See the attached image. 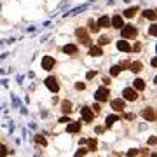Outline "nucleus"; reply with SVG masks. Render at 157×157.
<instances>
[{
  "instance_id": "72a5a7b5",
  "label": "nucleus",
  "mask_w": 157,
  "mask_h": 157,
  "mask_svg": "<svg viewBox=\"0 0 157 157\" xmlns=\"http://www.w3.org/2000/svg\"><path fill=\"white\" fill-rule=\"evenodd\" d=\"M103 131H105V128H100V126H98V128H96V133H98V135H101V133H103Z\"/></svg>"
},
{
  "instance_id": "f8f14e48",
  "label": "nucleus",
  "mask_w": 157,
  "mask_h": 157,
  "mask_svg": "<svg viewBox=\"0 0 157 157\" xmlns=\"http://www.w3.org/2000/svg\"><path fill=\"white\" fill-rule=\"evenodd\" d=\"M112 108L115 112H122L124 110V100H113L112 101Z\"/></svg>"
},
{
  "instance_id": "2f4dec72",
  "label": "nucleus",
  "mask_w": 157,
  "mask_h": 157,
  "mask_svg": "<svg viewBox=\"0 0 157 157\" xmlns=\"http://www.w3.org/2000/svg\"><path fill=\"white\" fill-rule=\"evenodd\" d=\"M86 152H87L86 148H78V150H77V155H84Z\"/></svg>"
},
{
  "instance_id": "a878e982",
  "label": "nucleus",
  "mask_w": 157,
  "mask_h": 157,
  "mask_svg": "<svg viewBox=\"0 0 157 157\" xmlns=\"http://www.w3.org/2000/svg\"><path fill=\"white\" fill-rule=\"evenodd\" d=\"M89 30H91V32H93V33H94V32H98V26H96V23L93 21V19H91V21H89Z\"/></svg>"
},
{
  "instance_id": "2eb2a0df",
  "label": "nucleus",
  "mask_w": 157,
  "mask_h": 157,
  "mask_svg": "<svg viewBox=\"0 0 157 157\" xmlns=\"http://www.w3.org/2000/svg\"><path fill=\"white\" fill-rule=\"evenodd\" d=\"M67 131H68V133H78V131H80V124H78V122H72V124H68Z\"/></svg>"
},
{
  "instance_id": "39448f33",
  "label": "nucleus",
  "mask_w": 157,
  "mask_h": 157,
  "mask_svg": "<svg viewBox=\"0 0 157 157\" xmlns=\"http://www.w3.org/2000/svg\"><path fill=\"white\" fill-rule=\"evenodd\" d=\"M141 117L145 119V121H155V110L154 108H145L143 112H141Z\"/></svg>"
},
{
  "instance_id": "bb28decb",
  "label": "nucleus",
  "mask_w": 157,
  "mask_h": 157,
  "mask_svg": "<svg viewBox=\"0 0 157 157\" xmlns=\"http://www.w3.org/2000/svg\"><path fill=\"white\" fill-rule=\"evenodd\" d=\"M84 87H86L84 82H77V84H75V89H77V91H82Z\"/></svg>"
},
{
  "instance_id": "f03ea898",
  "label": "nucleus",
  "mask_w": 157,
  "mask_h": 157,
  "mask_svg": "<svg viewBox=\"0 0 157 157\" xmlns=\"http://www.w3.org/2000/svg\"><path fill=\"white\" fill-rule=\"evenodd\" d=\"M121 30H122L121 33H122L124 39H135L136 35H138V30H136L135 26H131V25H128V26H122Z\"/></svg>"
},
{
  "instance_id": "9d476101",
  "label": "nucleus",
  "mask_w": 157,
  "mask_h": 157,
  "mask_svg": "<svg viewBox=\"0 0 157 157\" xmlns=\"http://www.w3.org/2000/svg\"><path fill=\"white\" fill-rule=\"evenodd\" d=\"M63 52L65 54H70V56H75L77 54V45H73V44H68L63 47Z\"/></svg>"
},
{
  "instance_id": "a211bd4d",
  "label": "nucleus",
  "mask_w": 157,
  "mask_h": 157,
  "mask_svg": "<svg viewBox=\"0 0 157 157\" xmlns=\"http://www.w3.org/2000/svg\"><path fill=\"white\" fill-rule=\"evenodd\" d=\"M131 72H135V73H138V72H141V68H143V65H141L140 61H135L133 63V65H131Z\"/></svg>"
},
{
  "instance_id": "cd10ccee",
  "label": "nucleus",
  "mask_w": 157,
  "mask_h": 157,
  "mask_svg": "<svg viewBox=\"0 0 157 157\" xmlns=\"http://www.w3.org/2000/svg\"><path fill=\"white\" fill-rule=\"evenodd\" d=\"M148 33H150V35H157V26H155V25H152V26H150Z\"/></svg>"
},
{
  "instance_id": "412c9836",
  "label": "nucleus",
  "mask_w": 157,
  "mask_h": 157,
  "mask_svg": "<svg viewBox=\"0 0 157 157\" xmlns=\"http://www.w3.org/2000/svg\"><path fill=\"white\" fill-rule=\"evenodd\" d=\"M117 121H119L117 115H108V117H107V128H112L113 122H117Z\"/></svg>"
},
{
  "instance_id": "dca6fc26",
  "label": "nucleus",
  "mask_w": 157,
  "mask_h": 157,
  "mask_svg": "<svg viewBox=\"0 0 157 157\" xmlns=\"http://www.w3.org/2000/svg\"><path fill=\"white\" fill-rule=\"evenodd\" d=\"M89 52H91V56H101L103 54V49H101L100 45H93Z\"/></svg>"
},
{
  "instance_id": "f257e3e1",
  "label": "nucleus",
  "mask_w": 157,
  "mask_h": 157,
  "mask_svg": "<svg viewBox=\"0 0 157 157\" xmlns=\"http://www.w3.org/2000/svg\"><path fill=\"white\" fill-rule=\"evenodd\" d=\"M75 35H77L78 42L82 45H91V39H89V33L86 32V28H78L77 32H75Z\"/></svg>"
},
{
  "instance_id": "4468645a",
  "label": "nucleus",
  "mask_w": 157,
  "mask_h": 157,
  "mask_svg": "<svg viewBox=\"0 0 157 157\" xmlns=\"http://www.w3.org/2000/svg\"><path fill=\"white\" fill-rule=\"evenodd\" d=\"M98 25H100L101 28H108V26H110V17L108 16H101L100 19H98Z\"/></svg>"
},
{
  "instance_id": "0eeeda50",
  "label": "nucleus",
  "mask_w": 157,
  "mask_h": 157,
  "mask_svg": "<svg viewBox=\"0 0 157 157\" xmlns=\"http://www.w3.org/2000/svg\"><path fill=\"white\" fill-rule=\"evenodd\" d=\"M110 26H113V28H122L124 26V19L121 16H113L112 19H110Z\"/></svg>"
},
{
  "instance_id": "20e7f679",
  "label": "nucleus",
  "mask_w": 157,
  "mask_h": 157,
  "mask_svg": "<svg viewBox=\"0 0 157 157\" xmlns=\"http://www.w3.org/2000/svg\"><path fill=\"white\" fill-rule=\"evenodd\" d=\"M45 86H47V89L52 91V93H58V91H59V84H58V80L54 77H47L45 78Z\"/></svg>"
},
{
  "instance_id": "5701e85b",
  "label": "nucleus",
  "mask_w": 157,
  "mask_h": 157,
  "mask_svg": "<svg viewBox=\"0 0 157 157\" xmlns=\"http://www.w3.org/2000/svg\"><path fill=\"white\" fill-rule=\"evenodd\" d=\"M87 147H89V150H91V152H94V150H96V140H94V138H91V140L87 141Z\"/></svg>"
},
{
  "instance_id": "aec40b11",
  "label": "nucleus",
  "mask_w": 157,
  "mask_h": 157,
  "mask_svg": "<svg viewBox=\"0 0 157 157\" xmlns=\"http://www.w3.org/2000/svg\"><path fill=\"white\" fill-rule=\"evenodd\" d=\"M143 16H145L147 19H150V21H155L157 14H155V11H145L143 12Z\"/></svg>"
},
{
  "instance_id": "c9c22d12",
  "label": "nucleus",
  "mask_w": 157,
  "mask_h": 157,
  "mask_svg": "<svg viewBox=\"0 0 157 157\" xmlns=\"http://www.w3.org/2000/svg\"><path fill=\"white\" fill-rule=\"evenodd\" d=\"M94 75H96V72H89V73H87V78H93Z\"/></svg>"
},
{
  "instance_id": "9b49d317",
  "label": "nucleus",
  "mask_w": 157,
  "mask_h": 157,
  "mask_svg": "<svg viewBox=\"0 0 157 157\" xmlns=\"http://www.w3.org/2000/svg\"><path fill=\"white\" fill-rule=\"evenodd\" d=\"M117 49L124 51V52H131V45H129V42H126V40H119L117 42Z\"/></svg>"
},
{
  "instance_id": "6e6552de",
  "label": "nucleus",
  "mask_w": 157,
  "mask_h": 157,
  "mask_svg": "<svg viewBox=\"0 0 157 157\" xmlns=\"http://www.w3.org/2000/svg\"><path fill=\"white\" fill-rule=\"evenodd\" d=\"M80 113H82V117L86 119V122H91V121H93V117H94L93 110H91V108H87V107L82 108V110H80Z\"/></svg>"
},
{
  "instance_id": "f3484780",
  "label": "nucleus",
  "mask_w": 157,
  "mask_h": 157,
  "mask_svg": "<svg viewBox=\"0 0 157 157\" xmlns=\"http://www.w3.org/2000/svg\"><path fill=\"white\" fill-rule=\"evenodd\" d=\"M136 12H138V7H129L128 11H124V16L128 17H133V16H136Z\"/></svg>"
},
{
  "instance_id": "c85d7f7f",
  "label": "nucleus",
  "mask_w": 157,
  "mask_h": 157,
  "mask_svg": "<svg viewBox=\"0 0 157 157\" xmlns=\"http://www.w3.org/2000/svg\"><path fill=\"white\" fill-rule=\"evenodd\" d=\"M93 110H94L96 113H100V112H101V107H100V103H96L94 107H93Z\"/></svg>"
},
{
  "instance_id": "4be33fe9",
  "label": "nucleus",
  "mask_w": 157,
  "mask_h": 157,
  "mask_svg": "<svg viewBox=\"0 0 157 157\" xmlns=\"http://www.w3.org/2000/svg\"><path fill=\"white\" fill-rule=\"evenodd\" d=\"M110 42V39H108L107 35H101L100 39H98V45H103V44H108Z\"/></svg>"
},
{
  "instance_id": "f704fd0d",
  "label": "nucleus",
  "mask_w": 157,
  "mask_h": 157,
  "mask_svg": "<svg viewBox=\"0 0 157 157\" xmlns=\"http://www.w3.org/2000/svg\"><path fill=\"white\" fill-rule=\"evenodd\" d=\"M155 141H157V138H154V136H152L150 140H148V143H150V145H154V143H155Z\"/></svg>"
},
{
  "instance_id": "c756f323",
  "label": "nucleus",
  "mask_w": 157,
  "mask_h": 157,
  "mask_svg": "<svg viewBox=\"0 0 157 157\" xmlns=\"http://www.w3.org/2000/svg\"><path fill=\"white\" fill-rule=\"evenodd\" d=\"M6 154H7V148L4 145H0V155H6Z\"/></svg>"
},
{
  "instance_id": "b1692460",
  "label": "nucleus",
  "mask_w": 157,
  "mask_h": 157,
  "mask_svg": "<svg viewBox=\"0 0 157 157\" xmlns=\"http://www.w3.org/2000/svg\"><path fill=\"white\" fill-rule=\"evenodd\" d=\"M35 141H37L39 145H44V147H45V143H47V141H45V138H44V136H40V135L35 136Z\"/></svg>"
},
{
  "instance_id": "1a4fd4ad",
  "label": "nucleus",
  "mask_w": 157,
  "mask_h": 157,
  "mask_svg": "<svg viewBox=\"0 0 157 157\" xmlns=\"http://www.w3.org/2000/svg\"><path fill=\"white\" fill-rule=\"evenodd\" d=\"M54 58H51V56H45L44 59H42V67H44V70H51V68L54 67Z\"/></svg>"
},
{
  "instance_id": "473e14b6",
  "label": "nucleus",
  "mask_w": 157,
  "mask_h": 157,
  "mask_svg": "<svg viewBox=\"0 0 157 157\" xmlns=\"http://www.w3.org/2000/svg\"><path fill=\"white\" fill-rule=\"evenodd\" d=\"M133 49H135V51H140V49H141V44H140V42H136V44H135V47H133Z\"/></svg>"
},
{
  "instance_id": "6ab92c4d",
  "label": "nucleus",
  "mask_w": 157,
  "mask_h": 157,
  "mask_svg": "<svg viewBox=\"0 0 157 157\" xmlns=\"http://www.w3.org/2000/svg\"><path fill=\"white\" fill-rule=\"evenodd\" d=\"M135 89L136 91H143V89H145V82H143L141 78H136V80H135Z\"/></svg>"
},
{
  "instance_id": "ddd939ff",
  "label": "nucleus",
  "mask_w": 157,
  "mask_h": 157,
  "mask_svg": "<svg viewBox=\"0 0 157 157\" xmlns=\"http://www.w3.org/2000/svg\"><path fill=\"white\" fill-rule=\"evenodd\" d=\"M61 110H63V113H72L73 112V105L70 103V101H63L61 103Z\"/></svg>"
},
{
  "instance_id": "423d86ee",
  "label": "nucleus",
  "mask_w": 157,
  "mask_h": 157,
  "mask_svg": "<svg viewBox=\"0 0 157 157\" xmlns=\"http://www.w3.org/2000/svg\"><path fill=\"white\" fill-rule=\"evenodd\" d=\"M136 98H138V94H136V89H131V87H128V89H124V100L135 101Z\"/></svg>"
},
{
  "instance_id": "7c9ffc66",
  "label": "nucleus",
  "mask_w": 157,
  "mask_h": 157,
  "mask_svg": "<svg viewBox=\"0 0 157 157\" xmlns=\"http://www.w3.org/2000/svg\"><path fill=\"white\" fill-rule=\"evenodd\" d=\"M140 154V150H129L128 152V155H138Z\"/></svg>"
},
{
  "instance_id": "7ed1b4c3",
  "label": "nucleus",
  "mask_w": 157,
  "mask_h": 157,
  "mask_svg": "<svg viewBox=\"0 0 157 157\" xmlns=\"http://www.w3.org/2000/svg\"><path fill=\"white\" fill-rule=\"evenodd\" d=\"M94 98H96V101H98V103L107 101L108 100V89H107V87H100V89H96Z\"/></svg>"
},
{
  "instance_id": "393cba45",
  "label": "nucleus",
  "mask_w": 157,
  "mask_h": 157,
  "mask_svg": "<svg viewBox=\"0 0 157 157\" xmlns=\"http://www.w3.org/2000/svg\"><path fill=\"white\" fill-rule=\"evenodd\" d=\"M119 72H121V67H112L110 68V75H113V77L119 75Z\"/></svg>"
}]
</instances>
